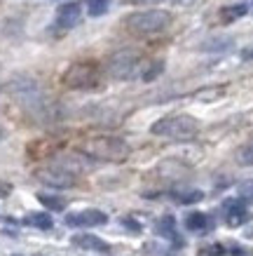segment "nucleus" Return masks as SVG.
Instances as JSON below:
<instances>
[{
	"label": "nucleus",
	"instance_id": "nucleus-1",
	"mask_svg": "<svg viewBox=\"0 0 253 256\" xmlns=\"http://www.w3.org/2000/svg\"><path fill=\"white\" fill-rule=\"evenodd\" d=\"M171 22L174 16L167 10H138L124 16V28L136 38H153V36L169 31Z\"/></svg>",
	"mask_w": 253,
	"mask_h": 256
},
{
	"label": "nucleus",
	"instance_id": "nucleus-2",
	"mask_svg": "<svg viewBox=\"0 0 253 256\" xmlns=\"http://www.w3.org/2000/svg\"><path fill=\"white\" fill-rule=\"evenodd\" d=\"M80 153L101 162H124L129 158V144L120 136H89L80 141Z\"/></svg>",
	"mask_w": 253,
	"mask_h": 256
},
{
	"label": "nucleus",
	"instance_id": "nucleus-3",
	"mask_svg": "<svg viewBox=\"0 0 253 256\" xmlns=\"http://www.w3.org/2000/svg\"><path fill=\"white\" fill-rule=\"evenodd\" d=\"M148 64V59L138 50H117L106 59L103 73H108L113 80H134L141 78V70Z\"/></svg>",
	"mask_w": 253,
	"mask_h": 256
},
{
	"label": "nucleus",
	"instance_id": "nucleus-4",
	"mask_svg": "<svg viewBox=\"0 0 253 256\" xmlns=\"http://www.w3.org/2000/svg\"><path fill=\"white\" fill-rule=\"evenodd\" d=\"M150 132L162 139H176V141H188L195 139L200 132V122L188 113H174V116H164L157 122H153Z\"/></svg>",
	"mask_w": 253,
	"mask_h": 256
},
{
	"label": "nucleus",
	"instance_id": "nucleus-5",
	"mask_svg": "<svg viewBox=\"0 0 253 256\" xmlns=\"http://www.w3.org/2000/svg\"><path fill=\"white\" fill-rule=\"evenodd\" d=\"M61 82L63 87L80 90V92L99 90L101 82H103V68L96 62H75L63 70Z\"/></svg>",
	"mask_w": 253,
	"mask_h": 256
},
{
	"label": "nucleus",
	"instance_id": "nucleus-6",
	"mask_svg": "<svg viewBox=\"0 0 253 256\" xmlns=\"http://www.w3.org/2000/svg\"><path fill=\"white\" fill-rule=\"evenodd\" d=\"M35 178L47 184L52 188H73L77 186V176L75 172L66 170L63 164H47V167H40L35 170Z\"/></svg>",
	"mask_w": 253,
	"mask_h": 256
},
{
	"label": "nucleus",
	"instance_id": "nucleus-7",
	"mask_svg": "<svg viewBox=\"0 0 253 256\" xmlns=\"http://www.w3.org/2000/svg\"><path fill=\"white\" fill-rule=\"evenodd\" d=\"M108 224L106 212L101 210H84V212H73L66 216V226L70 228H94V226Z\"/></svg>",
	"mask_w": 253,
	"mask_h": 256
},
{
	"label": "nucleus",
	"instance_id": "nucleus-8",
	"mask_svg": "<svg viewBox=\"0 0 253 256\" xmlns=\"http://www.w3.org/2000/svg\"><path fill=\"white\" fill-rule=\"evenodd\" d=\"M80 16H82L80 2H66V5H61L59 12H56V26L63 28V31H66V28H73V26H77Z\"/></svg>",
	"mask_w": 253,
	"mask_h": 256
},
{
	"label": "nucleus",
	"instance_id": "nucleus-9",
	"mask_svg": "<svg viewBox=\"0 0 253 256\" xmlns=\"http://www.w3.org/2000/svg\"><path fill=\"white\" fill-rule=\"evenodd\" d=\"M223 210L228 212V224L230 226H244L249 221V212L244 207L242 198H232V200L223 202Z\"/></svg>",
	"mask_w": 253,
	"mask_h": 256
},
{
	"label": "nucleus",
	"instance_id": "nucleus-10",
	"mask_svg": "<svg viewBox=\"0 0 253 256\" xmlns=\"http://www.w3.org/2000/svg\"><path fill=\"white\" fill-rule=\"evenodd\" d=\"M73 244L80 249H87V252H96V254H108L110 252V244L103 242L99 235H75L73 238Z\"/></svg>",
	"mask_w": 253,
	"mask_h": 256
},
{
	"label": "nucleus",
	"instance_id": "nucleus-11",
	"mask_svg": "<svg viewBox=\"0 0 253 256\" xmlns=\"http://www.w3.org/2000/svg\"><path fill=\"white\" fill-rule=\"evenodd\" d=\"M185 228L188 230H195V233H202V230H209L211 228V218L209 214H188L185 216Z\"/></svg>",
	"mask_w": 253,
	"mask_h": 256
},
{
	"label": "nucleus",
	"instance_id": "nucleus-12",
	"mask_svg": "<svg viewBox=\"0 0 253 256\" xmlns=\"http://www.w3.org/2000/svg\"><path fill=\"white\" fill-rule=\"evenodd\" d=\"M164 73V62H160V59H155V62H148L146 66H143V70H141V80L143 82H153V80H157Z\"/></svg>",
	"mask_w": 253,
	"mask_h": 256
},
{
	"label": "nucleus",
	"instance_id": "nucleus-13",
	"mask_svg": "<svg viewBox=\"0 0 253 256\" xmlns=\"http://www.w3.org/2000/svg\"><path fill=\"white\" fill-rule=\"evenodd\" d=\"M249 12V8H246L244 2H239V5H230V8H225L221 12V19L225 24H232V22H237V19H242V16Z\"/></svg>",
	"mask_w": 253,
	"mask_h": 256
},
{
	"label": "nucleus",
	"instance_id": "nucleus-14",
	"mask_svg": "<svg viewBox=\"0 0 253 256\" xmlns=\"http://www.w3.org/2000/svg\"><path fill=\"white\" fill-rule=\"evenodd\" d=\"M23 224L26 226H33V228H42V230H49L52 228V216H47V214H40V212H33L28 216L23 218Z\"/></svg>",
	"mask_w": 253,
	"mask_h": 256
},
{
	"label": "nucleus",
	"instance_id": "nucleus-15",
	"mask_svg": "<svg viewBox=\"0 0 253 256\" xmlns=\"http://www.w3.org/2000/svg\"><path fill=\"white\" fill-rule=\"evenodd\" d=\"M232 45H235L232 38H211L202 45V50H204V52H228Z\"/></svg>",
	"mask_w": 253,
	"mask_h": 256
},
{
	"label": "nucleus",
	"instance_id": "nucleus-16",
	"mask_svg": "<svg viewBox=\"0 0 253 256\" xmlns=\"http://www.w3.org/2000/svg\"><path fill=\"white\" fill-rule=\"evenodd\" d=\"M171 198H174L178 204H195V202H200L204 195H202V190H174Z\"/></svg>",
	"mask_w": 253,
	"mask_h": 256
},
{
	"label": "nucleus",
	"instance_id": "nucleus-17",
	"mask_svg": "<svg viewBox=\"0 0 253 256\" xmlns=\"http://www.w3.org/2000/svg\"><path fill=\"white\" fill-rule=\"evenodd\" d=\"M38 200L40 204H45L47 210H52V212H63L66 210V200L63 198H56V195H38Z\"/></svg>",
	"mask_w": 253,
	"mask_h": 256
},
{
	"label": "nucleus",
	"instance_id": "nucleus-18",
	"mask_svg": "<svg viewBox=\"0 0 253 256\" xmlns=\"http://www.w3.org/2000/svg\"><path fill=\"white\" fill-rule=\"evenodd\" d=\"M174 226H176V221L171 216H164L157 224V233L160 235H164V238H169V240H174V242H178V238H176V230H174Z\"/></svg>",
	"mask_w": 253,
	"mask_h": 256
},
{
	"label": "nucleus",
	"instance_id": "nucleus-19",
	"mask_svg": "<svg viewBox=\"0 0 253 256\" xmlns=\"http://www.w3.org/2000/svg\"><path fill=\"white\" fill-rule=\"evenodd\" d=\"M237 162L242 167H253V139L237 150Z\"/></svg>",
	"mask_w": 253,
	"mask_h": 256
},
{
	"label": "nucleus",
	"instance_id": "nucleus-20",
	"mask_svg": "<svg viewBox=\"0 0 253 256\" xmlns=\"http://www.w3.org/2000/svg\"><path fill=\"white\" fill-rule=\"evenodd\" d=\"M108 5H110V0H87V12L92 16H101L106 14Z\"/></svg>",
	"mask_w": 253,
	"mask_h": 256
},
{
	"label": "nucleus",
	"instance_id": "nucleus-21",
	"mask_svg": "<svg viewBox=\"0 0 253 256\" xmlns=\"http://www.w3.org/2000/svg\"><path fill=\"white\" fill-rule=\"evenodd\" d=\"M225 252H228V249L223 247V244H209V247L202 249V254L204 256H223Z\"/></svg>",
	"mask_w": 253,
	"mask_h": 256
},
{
	"label": "nucleus",
	"instance_id": "nucleus-22",
	"mask_svg": "<svg viewBox=\"0 0 253 256\" xmlns=\"http://www.w3.org/2000/svg\"><path fill=\"white\" fill-rule=\"evenodd\" d=\"M239 193H242V198H244V200H253V181H246V184H242Z\"/></svg>",
	"mask_w": 253,
	"mask_h": 256
},
{
	"label": "nucleus",
	"instance_id": "nucleus-23",
	"mask_svg": "<svg viewBox=\"0 0 253 256\" xmlns=\"http://www.w3.org/2000/svg\"><path fill=\"white\" fill-rule=\"evenodd\" d=\"M9 193H12V186L5 184V181H0V198H7Z\"/></svg>",
	"mask_w": 253,
	"mask_h": 256
},
{
	"label": "nucleus",
	"instance_id": "nucleus-24",
	"mask_svg": "<svg viewBox=\"0 0 253 256\" xmlns=\"http://www.w3.org/2000/svg\"><path fill=\"white\" fill-rule=\"evenodd\" d=\"M122 226H127V228H131V230H138V224L136 221H131V218H122Z\"/></svg>",
	"mask_w": 253,
	"mask_h": 256
},
{
	"label": "nucleus",
	"instance_id": "nucleus-25",
	"mask_svg": "<svg viewBox=\"0 0 253 256\" xmlns=\"http://www.w3.org/2000/svg\"><path fill=\"white\" fill-rule=\"evenodd\" d=\"M232 256H246V252L242 247H232Z\"/></svg>",
	"mask_w": 253,
	"mask_h": 256
},
{
	"label": "nucleus",
	"instance_id": "nucleus-26",
	"mask_svg": "<svg viewBox=\"0 0 253 256\" xmlns=\"http://www.w3.org/2000/svg\"><path fill=\"white\" fill-rule=\"evenodd\" d=\"M134 2H143V5H157V2H164V0H134Z\"/></svg>",
	"mask_w": 253,
	"mask_h": 256
},
{
	"label": "nucleus",
	"instance_id": "nucleus-27",
	"mask_svg": "<svg viewBox=\"0 0 253 256\" xmlns=\"http://www.w3.org/2000/svg\"><path fill=\"white\" fill-rule=\"evenodd\" d=\"M242 59H253V47H251V50H244V52H242Z\"/></svg>",
	"mask_w": 253,
	"mask_h": 256
},
{
	"label": "nucleus",
	"instance_id": "nucleus-28",
	"mask_svg": "<svg viewBox=\"0 0 253 256\" xmlns=\"http://www.w3.org/2000/svg\"><path fill=\"white\" fill-rule=\"evenodd\" d=\"M174 2H178V5H188V2H192V0H174Z\"/></svg>",
	"mask_w": 253,
	"mask_h": 256
},
{
	"label": "nucleus",
	"instance_id": "nucleus-29",
	"mask_svg": "<svg viewBox=\"0 0 253 256\" xmlns=\"http://www.w3.org/2000/svg\"><path fill=\"white\" fill-rule=\"evenodd\" d=\"M2 139H5V132H2V130H0V141H2Z\"/></svg>",
	"mask_w": 253,
	"mask_h": 256
}]
</instances>
